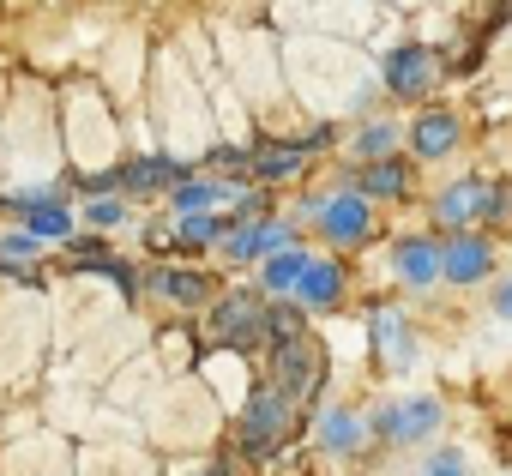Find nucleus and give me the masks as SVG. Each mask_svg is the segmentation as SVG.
Segmentation results:
<instances>
[{
  "instance_id": "b1692460",
  "label": "nucleus",
  "mask_w": 512,
  "mask_h": 476,
  "mask_svg": "<svg viewBox=\"0 0 512 476\" xmlns=\"http://www.w3.org/2000/svg\"><path fill=\"white\" fill-rule=\"evenodd\" d=\"M91 223H103V229L121 223V199H97V205H91Z\"/></svg>"
},
{
  "instance_id": "a878e982",
  "label": "nucleus",
  "mask_w": 512,
  "mask_h": 476,
  "mask_svg": "<svg viewBox=\"0 0 512 476\" xmlns=\"http://www.w3.org/2000/svg\"><path fill=\"white\" fill-rule=\"evenodd\" d=\"M494 308H500V314H512V284H500V290H494Z\"/></svg>"
},
{
  "instance_id": "f257e3e1",
  "label": "nucleus",
  "mask_w": 512,
  "mask_h": 476,
  "mask_svg": "<svg viewBox=\"0 0 512 476\" xmlns=\"http://www.w3.org/2000/svg\"><path fill=\"white\" fill-rule=\"evenodd\" d=\"M284 434H290V398L284 392H253L247 398V416H241V452L266 458Z\"/></svg>"
},
{
  "instance_id": "0eeeda50",
  "label": "nucleus",
  "mask_w": 512,
  "mask_h": 476,
  "mask_svg": "<svg viewBox=\"0 0 512 476\" xmlns=\"http://www.w3.org/2000/svg\"><path fill=\"white\" fill-rule=\"evenodd\" d=\"M506 199L500 193H488L482 181H458L452 193H440V205H434V217L440 223H464V217H476V211H500Z\"/></svg>"
},
{
  "instance_id": "bb28decb",
  "label": "nucleus",
  "mask_w": 512,
  "mask_h": 476,
  "mask_svg": "<svg viewBox=\"0 0 512 476\" xmlns=\"http://www.w3.org/2000/svg\"><path fill=\"white\" fill-rule=\"evenodd\" d=\"M494 25H512V0H500V13H494Z\"/></svg>"
},
{
  "instance_id": "ddd939ff",
  "label": "nucleus",
  "mask_w": 512,
  "mask_h": 476,
  "mask_svg": "<svg viewBox=\"0 0 512 476\" xmlns=\"http://www.w3.org/2000/svg\"><path fill=\"white\" fill-rule=\"evenodd\" d=\"M362 187H368V193H380V199H398V193L410 187V169H404L398 157H386V163H374V169L362 175Z\"/></svg>"
},
{
  "instance_id": "f03ea898",
  "label": "nucleus",
  "mask_w": 512,
  "mask_h": 476,
  "mask_svg": "<svg viewBox=\"0 0 512 476\" xmlns=\"http://www.w3.org/2000/svg\"><path fill=\"white\" fill-rule=\"evenodd\" d=\"M211 332L223 344H260V338H272V308L260 296H229V302H217Z\"/></svg>"
},
{
  "instance_id": "412c9836",
  "label": "nucleus",
  "mask_w": 512,
  "mask_h": 476,
  "mask_svg": "<svg viewBox=\"0 0 512 476\" xmlns=\"http://www.w3.org/2000/svg\"><path fill=\"white\" fill-rule=\"evenodd\" d=\"M392 139H398V133H392V127H380V121H374V127H368V133H362V139H356V145H362V151H368V157H380V163H386V151H392Z\"/></svg>"
},
{
  "instance_id": "6ab92c4d",
  "label": "nucleus",
  "mask_w": 512,
  "mask_h": 476,
  "mask_svg": "<svg viewBox=\"0 0 512 476\" xmlns=\"http://www.w3.org/2000/svg\"><path fill=\"white\" fill-rule=\"evenodd\" d=\"M223 193H229V187H211V181H187V187H175V205H181L187 217H199V211H205L211 199H223Z\"/></svg>"
},
{
  "instance_id": "6e6552de",
  "label": "nucleus",
  "mask_w": 512,
  "mask_h": 476,
  "mask_svg": "<svg viewBox=\"0 0 512 476\" xmlns=\"http://www.w3.org/2000/svg\"><path fill=\"white\" fill-rule=\"evenodd\" d=\"M320 223H326L332 242H362V235H368V205L356 193H338L332 205H320Z\"/></svg>"
},
{
  "instance_id": "aec40b11",
  "label": "nucleus",
  "mask_w": 512,
  "mask_h": 476,
  "mask_svg": "<svg viewBox=\"0 0 512 476\" xmlns=\"http://www.w3.org/2000/svg\"><path fill=\"white\" fill-rule=\"evenodd\" d=\"M157 284H163V296H175V302H199V296H205V278H199V272H163Z\"/></svg>"
},
{
  "instance_id": "a211bd4d",
  "label": "nucleus",
  "mask_w": 512,
  "mask_h": 476,
  "mask_svg": "<svg viewBox=\"0 0 512 476\" xmlns=\"http://www.w3.org/2000/svg\"><path fill=\"white\" fill-rule=\"evenodd\" d=\"M302 151L308 145H266V151H253V169H260V175H290L302 163Z\"/></svg>"
},
{
  "instance_id": "4be33fe9",
  "label": "nucleus",
  "mask_w": 512,
  "mask_h": 476,
  "mask_svg": "<svg viewBox=\"0 0 512 476\" xmlns=\"http://www.w3.org/2000/svg\"><path fill=\"white\" fill-rule=\"evenodd\" d=\"M211 235H217V223H211V217H187V223H181V242H187V248L211 242Z\"/></svg>"
},
{
  "instance_id": "2eb2a0df",
  "label": "nucleus",
  "mask_w": 512,
  "mask_h": 476,
  "mask_svg": "<svg viewBox=\"0 0 512 476\" xmlns=\"http://www.w3.org/2000/svg\"><path fill=\"white\" fill-rule=\"evenodd\" d=\"M374 344H380L398 368L410 362V338H404V320H398V314H374Z\"/></svg>"
},
{
  "instance_id": "f3484780",
  "label": "nucleus",
  "mask_w": 512,
  "mask_h": 476,
  "mask_svg": "<svg viewBox=\"0 0 512 476\" xmlns=\"http://www.w3.org/2000/svg\"><path fill=\"white\" fill-rule=\"evenodd\" d=\"M326 446H332V452H356V446H362V422H356L350 410H332V416H326Z\"/></svg>"
},
{
  "instance_id": "f8f14e48",
  "label": "nucleus",
  "mask_w": 512,
  "mask_h": 476,
  "mask_svg": "<svg viewBox=\"0 0 512 476\" xmlns=\"http://www.w3.org/2000/svg\"><path fill=\"white\" fill-rule=\"evenodd\" d=\"M296 290H302L308 308H332V302H338V266H332V260H308V272H302Z\"/></svg>"
},
{
  "instance_id": "393cba45",
  "label": "nucleus",
  "mask_w": 512,
  "mask_h": 476,
  "mask_svg": "<svg viewBox=\"0 0 512 476\" xmlns=\"http://www.w3.org/2000/svg\"><path fill=\"white\" fill-rule=\"evenodd\" d=\"M428 476H464V464H458V452H440V458L428 464Z\"/></svg>"
},
{
  "instance_id": "20e7f679",
  "label": "nucleus",
  "mask_w": 512,
  "mask_h": 476,
  "mask_svg": "<svg viewBox=\"0 0 512 476\" xmlns=\"http://www.w3.org/2000/svg\"><path fill=\"white\" fill-rule=\"evenodd\" d=\"M374 428H380L386 440H422L428 428H440V404H434V398H398V404L380 410Z\"/></svg>"
},
{
  "instance_id": "1a4fd4ad",
  "label": "nucleus",
  "mask_w": 512,
  "mask_h": 476,
  "mask_svg": "<svg viewBox=\"0 0 512 476\" xmlns=\"http://www.w3.org/2000/svg\"><path fill=\"white\" fill-rule=\"evenodd\" d=\"M392 266H398L404 284H434V278H440V248H434V242H404V248L392 254Z\"/></svg>"
},
{
  "instance_id": "39448f33",
  "label": "nucleus",
  "mask_w": 512,
  "mask_h": 476,
  "mask_svg": "<svg viewBox=\"0 0 512 476\" xmlns=\"http://www.w3.org/2000/svg\"><path fill=\"white\" fill-rule=\"evenodd\" d=\"M428 79H434V55H428L422 43L392 49V61H386V85H392V97H422Z\"/></svg>"
},
{
  "instance_id": "9d476101",
  "label": "nucleus",
  "mask_w": 512,
  "mask_h": 476,
  "mask_svg": "<svg viewBox=\"0 0 512 476\" xmlns=\"http://www.w3.org/2000/svg\"><path fill=\"white\" fill-rule=\"evenodd\" d=\"M284 242H290V229H278V223H253V229H241L235 235V260H260V254H284Z\"/></svg>"
},
{
  "instance_id": "7ed1b4c3",
  "label": "nucleus",
  "mask_w": 512,
  "mask_h": 476,
  "mask_svg": "<svg viewBox=\"0 0 512 476\" xmlns=\"http://www.w3.org/2000/svg\"><path fill=\"white\" fill-rule=\"evenodd\" d=\"M314 386H320V350H314L308 338L278 344V392H284L290 404H302Z\"/></svg>"
},
{
  "instance_id": "4468645a",
  "label": "nucleus",
  "mask_w": 512,
  "mask_h": 476,
  "mask_svg": "<svg viewBox=\"0 0 512 476\" xmlns=\"http://www.w3.org/2000/svg\"><path fill=\"white\" fill-rule=\"evenodd\" d=\"M302 272H308V260L284 248V254H272V260H266V290H272V296H284V290H296V284H302Z\"/></svg>"
},
{
  "instance_id": "5701e85b",
  "label": "nucleus",
  "mask_w": 512,
  "mask_h": 476,
  "mask_svg": "<svg viewBox=\"0 0 512 476\" xmlns=\"http://www.w3.org/2000/svg\"><path fill=\"white\" fill-rule=\"evenodd\" d=\"M0 248H7V254H19V260H31V254H37L43 242H37V235L25 229V235H7V242H0Z\"/></svg>"
},
{
  "instance_id": "423d86ee",
  "label": "nucleus",
  "mask_w": 512,
  "mask_h": 476,
  "mask_svg": "<svg viewBox=\"0 0 512 476\" xmlns=\"http://www.w3.org/2000/svg\"><path fill=\"white\" fill-rule=\"evenodd\" d=\"M440 272L452 284H476L488 272V242H482V235H452V242L440 248Z\"/></svg>"
},
{
  "instance_id": "9b49d317",
  "label": "nucleus",
  "mask_w": 512,
  "mask_h": 476,
  "mask_svg": "<svg viewBox=\"0 0 512 476\" xmlns=\"http://www.w3.org/2000/svg\"><path fill=\"white\" fill-rule=\"evenodd\" d=\"M410 139H416V151H422V157H446V151L458 145V121H452V115H422Z\"/></svg>"
},
{
  "instance_id": "dca6fc26",
  "label": "nucleus",
  "mask_w": 512,
  "mask_h": 476,
  "mask_svg": "<svg viewBox=\"0 0 512 476\" xmlns=\"http://www.w3.org/2000/svg\"><path fill=\"white\" fill-rule=\"evenodd\" d=\"M25 217H31V235L43 242V235H67V211L49 199V193H37V205H25Z\"/></svg>"
}]
</instances>
